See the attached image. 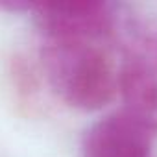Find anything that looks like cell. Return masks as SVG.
Here are the masks:
<instances>
[{"label":"cell","instance_id":"obj_1","mask_svg":"<svg viewBox=\"0 0 157 157\" xmlns=\"http://www.w3.org/2000/svg\"><path fill=\"white\" fill-rule=\"evenodd\" d=\"M41 59L48 85L74 109L100 111L118 93V70L98 43L46 41Z\"/></svg>","mask_w":157,"mask_h":157},{"label":"cell","instance_id":"obj_3","mask_svg":"<svg viewBox=\"0 0 157 157\" xmlns=\"http://www.w3.org/2000/svg\"><path fill=\"white\" fill-rule=\"evenodd\" d=\"M153 131L131 113L118 111L93 122L82 139V157H151Z\"/></svg>","mask_w":157,"mask_h":157},{"label":"cell","instance_id":"obj_2","mask_svg":"<svg viewBox=\"0 0 157 157\" xmlns=\"http://www.w3.org/2000/svg\"><path fill=\"white\" fill-rule=\"evenodd\" d=\"M30 13L46 41L98 43L115 35L120 19L113 4L96 0L33 2Z\"/></svg>","mask_w":157,"mask_h":157}]
</instances>
